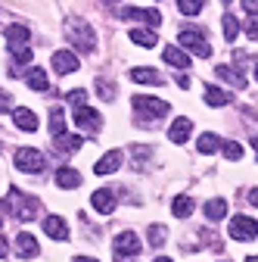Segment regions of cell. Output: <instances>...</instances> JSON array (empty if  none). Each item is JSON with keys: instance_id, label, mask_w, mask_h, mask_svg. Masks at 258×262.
<instances>
[{"instance_id": "6da1fadb", "label": "cell", "mask_w": 258, "mask_h": 262, "mask_svg": "<svg viewBox=\"0 0 258 262\" xmlns=\"http://www.w3.org/2000/svg\"><path fill=\"white\" fill-rule=\"evenodd\" d=\"M7 203H10V215L16 219V222H31L38 215V200L35 196H28V193H22L19 187H10V193H7Z\"/></svg>"}, {"instance_id": "7a4b0ae2", "label": "cell", "mask_w": 258, "mask_h": 262, "mask_svg": "<svg viewBox=\"0 0 258 262\" xmlns=\"http://www.w3.org/2000/svg\"><path fill=\"white\" fill-rule=\"evenodd\" d=\"M134 116L143 128H149L152 122H159L162 116H168V103L156 100V97H134Z\"/></svg>"}, {"instance_id": "3957f363", "label": "cell", "mask_w": 258, "mask_h": 262, "mask_svg": "<svg viewBox=\"0 0 258 262\" xmlns=\"http://www.w3.org/2000/svg\"><path fill=\"white\" fill-rule=\"evenodd\" d=\"M66 38L78 47V50H93L96 47V38H93V28L87 25V22H81V19H69L66 22Z\"/></svg>"}, {"instance_id": "277c9868", "label": "cell", "mask_w": 258, "mask_h": 262, "mask_svg": "<svg viewBox=\"0 0 258 262\" xmlns=\"http://www.w3.org/2000/svg\"><path fill=\"white\" fill-rule=\"evenodd\" d=\"M13 162H16L19 172H25V175H38V172L44 169V153L35 150V147H19Z\"/></svg>"}, {"instance_id": "5b68a950", "label": "cell", "mask_w": 258, "mask_h": 262, "mask_svg": "<svg viewBox=\"0 0 258 262\" xmlns=\"http://www.w3.org/2000/svg\"><path fill=\"white\" fill-rule=\"evenodd\" d=\"M177 38H180L184 47H190L199 59H209V56H212V44L205 41L202 31H196V28H180V35H177Z\"/></svg>"}, {"instance_id": "8992f818", "label": "cell", "mask_w": 258, "mask_h": 262, "mask_svg": "<svg viewBox=\"0 0 258 262\" xmlns=\"http://www.w3.org/2000/svg\"><path fill=\"white\" fill-rule=\"evenodd\" d=\"M75 125L84 131V135H96L103 128V116L90 110V106H75Z\"/></svg>"}, {"instance_id": "52a82bcc", "label": "cell", "mask_w": 258, "mask_h": 262, "mask_svg": "<svg viewBox=\"0 0 258 262\" xmlns=\"http://www.w3.org/2000/svg\"><path fill=\"white\" fill-rule=\"evenodd\" d=\"M112 247H115V256H118V259H124V256H134V259H137V253L143 250V247H140V237H137L134 231H121V234H115Z\"/></svg>"}, {"instance_id": "ba28073f", "label": "cell", "mask_w": 258, "mask_h": 262, "mask_svg": "<svg viewBox=\"0 0 258 262\" xmlns=\"http://www.w3.org/2000/svg\"><path fill=\"white\" fill-rule=\"evenodd\" d=\"M227 231H230L234 241H252V237H258V222L249 219V215H237Z\"/></svg>"}, {"instance_id": "9c48e42d", "label": "cell", "mask_w": 258, "mask_h": 262, "mask_svg": "<svg viewBox=\"0 0 258 262\" xmlns=\"http://www.w3.org/2000/svg\"><path fill=\"white\" fill-rule=\"evenodd\" d=\"M50 62H53V69H56L59 75H72V72H78V56H75L72 50H56V53L50 56Z\"/></svg>"}, {"instance_id": "30bf717a", "label": "cell", "mask_w": 258, "mask_h": 262, "mask_svg": "<svg viewBox=\"0 0 258 262\" xmlns=\"http://www.w3.org/2000/svg\"><path fill=\"white\" fill-rule=\"evenodd\" d=\"M121 19H137V22H146L149 28L162 25V13H159V10H137V7H124V10H121Z\"/></svg>"}, {"instance_id": "8fae6325", "label": "cell", "mask_w": 258, "mask_h": 262, "mask_svg": "<svg viewBox=\"0 0 258 262\" xmlns=\"http://www.w3.org/2000/svg\"><path fill=\"white\" fill-rule=\"evenodd\" d=\"M90 203H93V209L96 212H103V215H109V212H115V193L109 190V187H100V190H93V196H90Z\"/></svg>"}, {"instance_id": "7c38bea8", "label": "cell", "mask_w": 258, "mask_h": 262, "mask_svg": "<svg viewBox=\"0 0 258 262\" xmlns=\"http://www.w3.org/2000/svg\"><path fill=\"white\" fill-rule=\"evenodd\" d=\"M44 231L53 237V241H69V225L62 215H47L44 219Z\"/></svg>"}, {"instance_id": "4fadbf2b", "label": "cell", "mask_w": 258, "mask_h": 262, "mask_svg": "<svg viewBox=\"0 0 258 262\" xmlns=\"http://www.w3.org/2000/svg\"><path fill=\"white\" fill-rule=\"evenodd\" d=\"M13 122H16L19 131H38V125H41L38 116L31 113L28 106H16V110H13Z\"/></svg>"}, {"instance_id": "5bb4252c", "label": "cell", "mask_w": 258, "mask_h": 262, "mask_svg": "<svg viewBox=\"0 0 258 262\" xmlns=\"http://www.w3.org/2000/svg\"><path fill=\"white\" fill-rule=\"evenodd\" d=\"M193 135V122L190 119H174L171 122V128H168V138H171V144H187V138Z\"/></svg>"}, {"instance_id": "9a60e30c", "label": "cell", "mask_w": 258, "mask_h": 262, "mask_svg": "<svg viewBox=\"0 0 258 262\" xmlns=\"http://www.w3.org/2000/svg\"><path fill=\"white\" fill-rule=\"evenodd\" d=\"M118 166H121V150H109V153H103L100 159H96L93 172H96V175H109V172H115Z\"/></svg>"}, {"instance_id": "2e32d148", "label": "cell", "mask_w": 258, "mask_h": 262, "mask_svg": "<svg viewBox=\"0 0 258 262\" xmlns=\"http://www.w3.org/2000/svg\"><path fill=\"white\" fill-rule=\"evenodd\" d=\"M56 184L66 187V190H72V187L81 184V172L72 169V166H59V169H56Z\"/></svg>"}, {"instance_id": "e0dca14e", "label": "cell", "mask_w": 258, "mask_h": 262, "mask_svg": "<svg viewBox=\"0 0 258 262\" xmlns=\"http://www.w3.org/2000/svg\"><path fill=\"white\" fill-rule=\"evenodd\" d=\"M16 253H19L22 259H31V256H38V241H35V234L22 231V234L16 237Z\"/></svg>"}, {"instance_id": "ac0fdd59", "label": "cell", "mask_w": 258, "mask_h": 262, "mask_svg": "<svg viewBox=\"0 0 258 262\" xmlns=\"http://www.w3.org/2000/svg\"><path fill=\"white\" fill-rule=\"evenodd\" d=\"M28 38H31L28 25H10V28H7V41H10L13 50H16V47H28Z\"/></svg>"}, {"instance_id": "d6986e66", "label": "cell", "mask_w": 258, "mask_h": 262, "mask_svg": "<svg viewBox=\"0 0 258 262\" xmlns=\"http://www.w3.org/2000/svg\"><path fill=\"white\" fill-rule=\"evenodd\" d=\"M84 141L75 135V138H69V135H59L56 141H53V150L56 153H62V156H72V153H78V147H81Z\"/></svg>"}, {"instance_id": "ffe728a7", "label": "cell", "mask_w": 258, "mask_h": 262, "mask_svg": "<svg viewBox=\"0 0 258 262\" xmlns=\"http://www.w3.org/2000/svg\"><path fill=\"white\" fill-rule=\"evenodd\" d=\"M162 56H165V62H168V66H177L180 72L190 66V53H187V50H180V47H165V50H162Z\"/></svg>"}, {"instance_id": "44dd1931", "label": "cell", "mask_w": 258, "mask_h": 262, "mask_svg": "<svg viewBox=\"0 0 258 262\" xmlns=\"http://www.w3.org/2000/svg\"><path fill=\"white\" fill-rule=\"evenodd\" d=\"M131 78L140 81V84H162V75H159L156 69H149V66H134V69H131Z\"/></svg>"}, {"instance_id": "7402d4cb", "label": "cell", "mask_w": 258, "mask_h": 262, "mask_svg": "<svg viewBox=\"0 0 258 262\" xmlns=\"http://www.w3.org/2000/svg\"><path fill=\"white\" fill-rule=\"evenodd\" d=\"M224 215H227V200H224V196H215V200L205 203V219L209 222H221Z\"/></svg>"}, {"instance_id": "603a6c76", "label": "cell", "mask_w": 258, "mask_h": 262, "mask_svg": "<svg viewBox=\"0 0 258 262\" xmlns=\"http://www.w3.org/2000/svg\"><path fill=\"white\" fill-rule=\"evenodd\" d=\"M215 75L221 78V81H227V84H234V88H246V78L237 72V69H230V66H218L215 69Z\"/></svg>"}, {"instance_id": "cb8c5ba5", "label": "cell", "mask_w": 258, "mask_h": 262, "mask_svg": "<svg viewBox=\"0 0 258 262\" xmlns=\"http://www.w3.org/2000/svg\"><path fill=\"white\" fill-rule=\"evenodd\" d=\"M25 84L31 88V91H47L50 84H47V75H44V69H28V75H25Z\"/></svg>"}, {"instance_id": "d4e9b609", "label": "cell", "mask_w": 258, "mask_h": 262, "mask_svg": "<svg viewBox=\"0 0 258 262\" xmlns=\"http://www.w3.org/2000/svg\"><path fill=\"white\" fill-rule=\"evenodd\" d=\"M50 131H53V138L66 135V113H62V106H53L50 110Z\"/></svg>"}, {"instance_id": "484cf974", "label": "cell", "mask_w": 258, "mask_h": 262, "mask_svg": "<svg viewBox=\"0 0 258 262\" xmlns=\"http://www.w3.org/2000/svg\"><path fill=\"white\" fill-rule=\"evenodd\" d=\"M131 41L134 44H140V47H156V31H149V28H134L131 31Z\"/></svg>"}, {"instance_id": "4316f807", "label": "cell", "mask_w": 258, "mask_h": 262, "mask_svg": "<svg viewBox=\"0 0 258 262\" xmlns=\"http://www.w3.org/2000/svg\"><path fill=\"white\" fill-rule=\"evenodd\" d=\"M237 35H240V19H237L234 13H227V16H224V41L234 44Z\"/></svg>"}, {"instance_id": "83f0119b", "label": "cell", "mask_w": 258, "mask_h": 262, "mask_svg": "<svg viewBox=\"0 0 258 262\" xmlns=\"http://www.w3.org/2000/svg\"><path fill=\"white\" fill-rule=\"evenodd\" d=\"M227 91H221V88H205V103L209 106H227Z\"/></svg>"}, {"instance_id": "f1b7e54d", "label": "cell", "mask_w": 258, "mask_h": 262, "mask_svg": "<svg viewBox=\"0 0 258 262\" xmlns=\"http://www.w3.org/2000/svg\"><path fill=\"white\" fill-rule=\"evenodd\" d=\"M221 144H224V141L209 131V135H202V138H199V153H218V150H221Z\"/></svg>"}, {"instance_id": "f546056e", "label": "cell", "mask_w": 258, "mask_h": 262, "mask_svg": "<svg viewBox=\"0 0 258 262\" xmlns=\"http://www.w3.org/2000/svg\"><path fill=\"white\" fill-rule=\"evenodd\" d=\"M171 212H174L177 219H187V215L193 212V200H190V196H174V203H171Z\"/></svg>"}, {"instance_id": "4dcf8cb0", "label": "cell", "mask_w": 258, "mask_h": 262, "mask_svg": "<svg viewBox=\"0 0 258 262\" xmlns=\"http://www.w3.org/2000/svg\"><path fill=\"white\" fill-rule=\"evenodd\" d=\"M177 10L184 16H196V13L205 10V0H177Z\"/></svg>"}, {"instance_id": "1f68e13d", "label": "cell", "mask_w": 258, "mask_h": 262, "mask_svg": "<svg viewBox=\"0 0 258 262\" xmlns=\"http://www.w3.org/2000/svg\"><path fill=\"white\" fill-rule=\"evenodd\" d=\"M146 237H149V244H152V247H162V244H165V237H168V231H165V225H149V231H146Z\"/></svg>"}, {"instance_id": "d6a6232c", "label": "cell", "mask_w": 258, "mask_h": 262, "mask_svg": "<svg viewBox=\"0 0 258 262\" xmlns=\"http://www.w3.org/2000/svg\"><path fill=\"white\" fill-rule=\"evenodd\" d=\"M221 153H224V156H227L230 162H237V159H243V147H240L237 141H224V144H221Z\"/></svg>"}, {"instance_id": "836d02e7", "label": "cell", "mask_w": 258, "mask_h": 262, "mask_svg": "<svg viewBox=\"0 0 258 262\" xmlns=\"http://www.w3.org/2000/svg\"><path fill=\"white\" fill-rule=\"evenodd\" d=\"M69 103H75V106H87V91H84V88L69 91Z\"/></svg>"}, {"instance_id": "e575fe53", "label": "cell", "mask_w": 258, "mask_h": 262, "mask_svg": "<svg viewBox=\"0 0 258 262\" xmlns=\"http://www.w3.org/2000/svg\"><path fill=\"white\" fill-rule=\"evenodd\" d=\"M13 56H16V62H28L31 59V47H16Z\"/></svg>"}, {"instance_id": "d590c367", "label": "cell", "mask_w": 258, "mask_h": 262, "mask_svg": "<svg viewBox=\"0 0 258 262\" xmlns=\"http://www.w3.org/2000/svg\"><path fill=\"white\" fill-rule=\"evenodd\" d=\"M13 110V97L7 91H0V113H10Z\"/></svg>"}, {"instance_id": "8d00e7d4", "label": "cell", "mask_w": 258, "mask_h": 262, "mask_svg": "<svg viewBox=\"0 0 258 262\" xmlns=\"http://www.w3.org/2000/svg\"><path fill=\"white\" fill-rule=\"evenodd\" d=\"M96 88H100V94H103V100H112V94H115V88H112V84H106V81L100 78V81H96Z\"/></svg>"}, {"instance_id": "74e56055", "label": "cell", "mask_w": 258, "mask_h": 262, "mask_svg": "<svg viewBox=\"0 0 258 262\" xmlns=\"http://www.w3.org/2000/svg\"><path fill=\"white\" fill-rule=\"evenodd\" d=\"M246 35H249L252 41H258V19H252V22L246 25Z\"/></svg>"}, {"instance_id": "f35d334b", "label": "cell", "mask_w": 258, "mask_h": 262, "mask_svg": "<svg viewBox=\"0 0 258 262\" xmlns=\"http://www.w3.org/2000/svg\"><path fill=\"white\" fill-rule=\"evenodd\" d=\"M243 10L246 13H258V0H243Z\"/></svg>"}, {"instance_id": "ab89813d", "label": "cell", "mask_w": 258, "mask_h": 262, "mask_svg": "<svg viewBox=\"0 0 258 262\" xmlns=\"http://www.w3.org/2000/svg\"><path fill=\"white\" fill-rule=\"evenodd\" d=\"M7 253H10V244H7L4 234H0V256H7Z\"/></svg>"}, {"instance_id": "60d3db41", "label": "cell", "mask_w": 258, "mask_h": 262, "mask_svg": "<svg viewBox=\"0 0 258 262\" xmlns=\"http://www.w3.org/2000/svg\"><path fill=\"white\" fill-rule=\"evenodd\" d=\"M177 84H180V88H190V78H187V75L180 72V75H177Z\"/></svg>"}, {"instance_id": "b9f144b4", "label": "cell", "mask_w": 258, "mask_h": 262, "mask_svg": "<svg viewBox=\"0 0 258 262\" xmlns=\"http://www.w3.org/2000/svg\"><path fill=\"white\" fill-rule=\"evenodd\" d=\"M7 212H10V203H7V200H0V219H4Z\"/></svg>"}, {"instance_id": "7bdbcfd3", "label": "cell", "mask_w": 258, "mask_h": 262, "mask_svg": "<svg viewBox=\"0 0 258 262\" xmlns=\"http://www.w3.org/2000/svg\"><path fill=\"white\" fill-rule=\"evenodd\" d=\"M72 262H96V259H90V256H75Z\"/></svg>"}, {"instance_id": "ee69618b", "label": "cell", "mask_w": 258, "mask_h": 262, "mask_svg": "<svg viewBox=\"0 0 258 262\" xmlns=\"http://www.w3.org/2000/svg\"><path fill=\"white\" fill-rule=\"evenodd\" d=\"M249 200H252V203H255V206H258V187H255V190H252V196H249Z\"/></svg>"}, {"instance_id": "f6af8a7d", "label": "cell", "mask_w": 258, "mask_h": 262, "mask_svg": "<svg viewBox=\"0 0 258 262\" xmlns=\"http://www.w3.org/2000/svg\"><path fill=\"white\" fill-rule=\"evenodd\" d=\"M152 262H171V259H168V256H156Z\"/></svg>"}, {"instance_id": "bcb514c9", "label": "cell", "mask_w": 258, "mask_h": 262, "mask_svg": "<svg viewBox=\"0 0 258 262\" xmlns=\"http://www.w3.org/2000/svg\"><path fill=\"white\" fill-rule=\"evenodd\" d=\"M252 147H255V156H258V138H255V141H252Z\"/></svg>"}, {"instance_id": "7dc6e473", "label": "cell", "mask_w": 258, "mask_h": 262, "mask_svg": "<svg viewBox=\"0 0 258 262\" xmlns=\"http://www.w3.org/2000/svg\"><path fill=\"white\" fill-rule=\"evenodd\" d=\"M246 262H258V256H249V259H246Z\"/></svg>"}, {"instance_id": "c3c4849f", "label": "cell", "mask_w": 258, "mask_h": 262, "mask_svg": "<svg viewBox=\"0 0 258 262\" xmlns=\"http://www.w3.org/2000/svg\"><path fill=\"white\" fill-rule=\"evenodd\" d=\"M255 78H258V62H255Z\"/></svg>"}, {"instance_id": "681fc988", "label": "cell", "mask_w": 258, "mask_h": 262, "mask_svg": "<svg viewBox=\"0 0 258 262\" xmlns=\"http://www.w3.org/2000/svg\"><path fill=\"white\" fill-rule=\"evenodd\" d=\"M109 4H115V0H109Z\"/></svg>"}]
</instances>
